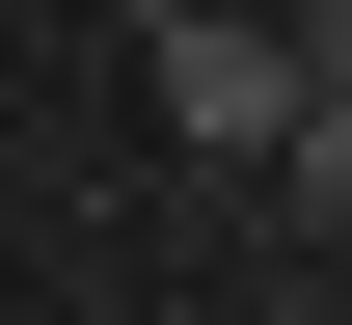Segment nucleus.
<instances>
[{
    "label": "nucleus",
    "instance_id": "7ed1b4c3",
    "mask_svg": "<svg viewBox=\"0 0 352 325\" xmlns=\"http://www.w3.org/2000/svg\"><path fill=\"white\" fill-rule=\"evenodd\" d=\"M135 27H163V0H135Z\"/></svg>",
    "mask_w": 352,
    "mask_h": 325
},
{
    "label": "nucleus",
    "instance_id": "f257e3e1",
    "mask_svg": "<svg viewBox=\"0 0 352 325\" xmlns=\"http://www.w3.org/2000/svg\"><path fill=\"white\" fill-rule=\"evenodd\" d=\"M298 109H325V54H298V27L163 0V136H190V163H244V190H271V136H298Z\"/></svg>",
    "mask_w": 352,
    "mask_h": 325
},
{
    "label": "nucleus",
    "instance_id": "f03ea898",
    "mask_svg": "<svg viewBox=\"0 0 352 325\" xmlns=\"http://www.w3.org/2000/svg\"><path fill=\"white\" fill-rule=\"evenodd\" d=\"M298 54H325V82H352V0H298Z\"/></svg>",
    "mask_w": 352,
    "mask_h": 325
}]
</instances>
